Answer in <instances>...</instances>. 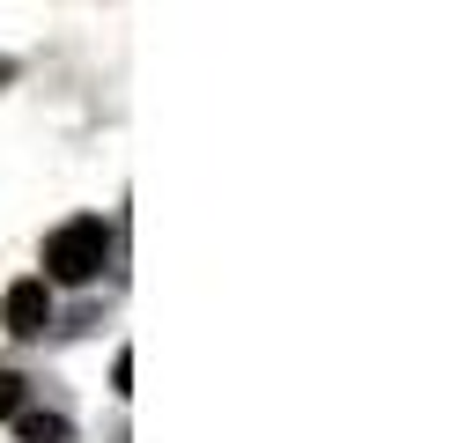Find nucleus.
Listing matches in <instances>:
<instances>
[{
	"instance_id": "nucleus-1",
	"label": "nucleus",
	"mask_w": 458,
	"mask_h": 443,
	"mask_svg": "<svg viewBox=\"0 0 458 443\" xmlns=\"http://www.w3.org/2000/svg\"><path fill=\"white\" fill-rule=\"evenodd\" d=\"M104 259H111V229H104V215H74V222H60V229L45 236V274H38V281H67V288H81V281L104 274Z\"/></svg>"
},
{
	"instance_id": "nucleus-2",
	"label": "nucleus",
	"mask_w": 458,
	"mask_h": 443,
	"mask_svg": "<svg viewBox=\"0 0 458 443\" xmlns=\"http://www.w3.org/2000/svg\"><path fill=\"white\" fill-rule=\"evenodd\" d=\"M0 325H8L15 340H38L52 325V288L30 274V281H8V295H0Z\"/></svg>"
},
{
	"instance_id": "nucleus-3",
	"label": "nucleus",
	"mask_w": 458,
	"mask_h": 443,
	"mask_svg": "<svg viewBox=\"0 0 458 443\" xmlns=\"http://www.w3.org/2000/svg\"><path fill=\"white\" fill-rule=\"evenodd\" d=\"M15 436L22 443H74V429L60 422V413H15Z\"/></svg>"
},
{
	"instance_id": "nucleus-4",
	"label": "nucleus",
	"mask_w": 458,
	"mask_h": 443,
	"mask_svg": "<svg viewBox=\"0 0 458 443\" xmlns=\"http://www.w3.org/2000/svg\"><path fill=\"white\" fill-rule=\"evenodd\" d=\"M0 413H22V377L0 370Z\"/></svg>"
},
{
	"instance_id": "nucleus-5",
	"label": "nucleus",
	"mask_w": 458,
	"mask_h": 443,
	"mask_svg": "<svg viewBox=\"0 0 458 443\" xmlns=\"http://www.w3.org/2000/svg\"><path fill=\"white\" fill-rule=\"evenodd\" d=\"M111 392H133V354L119 347V362H111Z\"/></svg>"
},
{
	"instance_id": "nucleus-6",
	"label": "nucleus",
	"mask_w": 458,
	"mask_h": 443,
	"mask_svg": "<svg viewBox=\"0 0 458 443\" xmlns=\"http://www.w3.org/2000/svg\"><path fill=\"white\" fill-rule=\"evenodd\" d=\"M8 81H15V59H0V89H8Z\"/></svg>"
}]
</instances>
